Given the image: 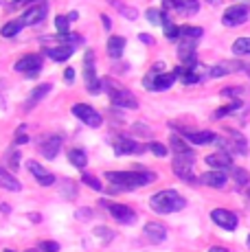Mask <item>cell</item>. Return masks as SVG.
<instances>
[{
  "mask_svg": "<svg viewBox=\"0 0 250 252\" xmlns=\"http://www.w3.org/2000/svg\"><path fill=\"white\" fill-rule=\"evenodd\" d=\"M202 33L204 31L200 27H180V37H185V40H200Z\"/></svg>",
  "mask_w": 250,
  "mask_h": 252,
  "instance_id": "cell-34",
  "label": "cell"
},
{
  "mask_svg": "<svg viewBox=\"0 0 250 252\" xmlns=\"http://www.w3.org/2000/svg\"><path fill=\"white\" fill-rule=\"evenodd\" d=\"M193 160H195L193 154H189V156H176L174 158L176 176L182 178V180H187V182H195V178H193Z\"/></svg>",
  "mask_w": 250,
  "mask_h": 252,
  "instance_id": "cell-10",
  "label": "cell"
},
{
  "mask_svg": "<svg viewBox=\"0 0 250 252\" xmlns=\"http://www.w3.org/2000/svg\"><path fill=\"white\" fill-rule=\"evenodd\" d=\"M244 94V88H226L222 90V96H242Z\"/></svg>",
  "mask_w": 250,
  "mask_h": 252,
  "instance_id": "cell-44",
  "label": "cell"
},
{
  "mask_svg": "<svg viewBox=\"0 0 250 252\" xmlns=\"http://www.w3.org/2000/svg\"><path fill=\"white\" fill-rule=\"evenodd\" d=\"M101 20H103L105 31H110V27H112V22H110V18H108V16H101Z\"/></svg>",
  "mask_w": 250,
  "mask_h": 252,
  "instance_id": "cell-50",
  "label": "cell"
},
{
  "mask_svg": "<svg viewBox=\"0 0 250 252\" xmlns=\"http://www.w3.org/2000/svg\"><path fill=\"white\" fill-rule=\"evenodd\" d=\"M22 27H25V22H22V18H20V20L7 22L2 29H0V33H2V37H13V35H18V33L22 31Z\"/></svg>",
  "mask_w": 250,
  "mask_h": 252,
  "instance_id": "cell-30",
  "label": "cell"
},
{
  "mask_svg": "<svg viewBox=\"0 0 250 252\" xmlns=\"http://www.w3.org/2000/svg\"><path fill=\"white\" fill-rule=\"evenodd\" d=\"M0 189H4V191H13V193H18L22 189V184L20 180H18L13 173H9L7 169H2L0 167Z\"/></svg>",
  "mask_w": 250,
  "mask_h": 252,
  "instance_id": "cell-23",
  "label": "cell"
},
{
  "mask_svg": "<svg viewBox=\"0 0 250 252\" xmlns=\"http://www.w3.org/2000/svg\"><path fill=\"white\" fill-rule=\"evenodd\" d=\"M244 72H246V75L250 77V64H244Z\"/></svg>",
  "mask_w": 250,
  "mask_h": 252,
  "instance_id": "cell-55",
  "label": "cell"
},
{
  "mask_svg": "<svg viewBox=\"0 0 250 252\" xmlns=\"http://www.w3.org/2000/svg\"><path fill=\"white\" fill-rule=\"evenodd\" d=\"M169 140H171V149H174L176 156H189V154H193V152H191V147L187 145V140L180 138L178 134H171Z\"/></svg>",
  "mask_w": 250,
  "mask_h": 252,
  "instance_id": "cell-27",
  "label": "cell"
},
{
  "mask_svg": "<svg viewBox=\"0 0 250 252\" xmlns=\"http://www.w3.org/2000/svg\"><path fill=\"white\" fill-rule=\"evenodd\" d=\"M195 40H182L178 44V57L182 62H189V60H195Z\"/></svg>",
  "mask_w": 250,
  "mask_h": 252,
  "instance_id": "cell-26",
  "label": "cell"
},
{
  "mask_svg": "<svg viewBox=\"0 0 250 252\" xmlns=\"http://www.w3.org/2000/svg\"><path fill=\"white\" fill-rule=\"evenodd\" d=\"M46 11H49L46 2L31 4V7H29L27 11L22 13V22H25V27H29V24H40L46 18Z\"/></svg>",
  "mask_w": 250,
  "mask_h": 252,
  "instance_id": "cell-14",
  "label": "cell"
},
{
  "mask_svg": "<svg viewBox=\"0 0 250 252\" xmlns=\"http://www.w3.org/2000/svg\"><path fill=\"white\" fill-rule=\"evenodd\" d=\"M62 145H64V138H62L60 134H51V136L42 143V156L53 160V158L62 152Z\"/></svg>",
  "mask_w": 250,
  "mask_h": 252,
  "instance_id": "cell-17",
  "label": "cell"
},
{
  "mask_svg": "<svg viewBox=\"0 0 250 252\" xmlns=\"http://www.w3.org/2000/svg\"><path fill=\"white\" fill-rule=\"evenodd\" d=\"M94 237H99V239H103L105 244H110L117 235H114V230L105 228V226H97V228H94Z\"/></svg>",
  "mask_w": 250,
  "mask_h": 252,
  "instance_id": "cell-39",
  "label": "cell"
},
{
  "mask_svg": "<svg viewBox=\"0 0 250 252\" xmlns=\"http://www.w3.org/2000/svg\"><path fill=\"white\" fill-rule=\"evenodd\" d=\"M145 16H147V20H150L152 24H165L167 11H160V9H147Z\"/></svg>",
  "mask_w": 250,
  "mask_h": 252,
  "instance_id": "cell-35",
  "label": "cell"
},
{
  "mask_svg": "<svg viewBox=\"0 0 250 252\" xmlns=\"http://www.w3.org/2000/svg\"><path fill=\"white\" fill-rule=\"evenodd\" d=\"M237 108H242V101H233V103H228V105H224V108H219V110H215V114H213V119H224L226 114H233Z\"/></svg>",
  "mask_w": 250,
  "mask_h": 252,
  "instance_id": "cell-36",
  "label": "cell"
},
{
  "mask_svg": "<svg viewBox=\"0 0 250 252\" xmlns=\"http://www.w3.org/2000/svg\"><path fill=\"white\" fill-rule=\"evenodd\" d=\"M162 68H165V64L162 62H156V66H154V70L150 72V75L143 79V86H145L147 90H167L171 88V86L176 84L178 79V72H160Z\"/></svg>",
  "mask_w": 250,
  "mask_h": 252,
  "instance_id": "cell-4",
  "label": "cell"
},
{
  "mask_svg": "<svg viewBox=\"0 0 250 252\" xmlns=\"http://www.w3.org/2000/svg\"><path fill=\"white\" fill-rule=\"evenodd\" d=\"M138 40H141L143 44H154V37L147 35V33H141V35H138Z\"/></svg>",
  "mask_w": 250,
  "mask_h": 252,
  "instance_id": "cell-49",
  "label": "cell"
},
{
  "mask_svg": "<svg viewBox=\"0 0 250 252\" xmlns=\"http://www.w3.org/2000/svg\"><path fill=\"white\" fill-rule=\"evenodd\" d=\"M51 90H53V86H51V84H42V86H37V88H33V92L29 94V101L25 103V108L29 110V108H33V105H37L46 94H49Z\"/></svg>",
  "mask_w": 250,
  "mask_h": 252,
  "instance_id": "cell-24",
  "label": "cell"
},
{
  "mask_svg": "<svg viewBox=\"0 0 250 252\" xmlns=\"http://www.w3.org/2000/svg\"><path fill=\"white\" fill-rule=\"evenodd\" d=\"M88 217H93V211H88V208H79L77 211V220H88Z\"/></svg>",
  "mask_w": 250,
  "mask_h": 252,
  "instance_id": "cell-47",
  "label": "cell"
},
{
  "mask_svg": "<svg viewBox=\"0 0 250 252\" xmlns=\"http://www.w3.org/2000/svg\"><path fill=\"white\" fill-rule=\"evenodd\" d=\"M143 235H145L152 244H162V241L167 239V228L162 224H158V221H150V224H145V228H143Z\"/></svg>",
  "mask_w": 250,
  "mask_h": 252,
  "instance_id": "cell-19",
  "label": "cell"
},
{
  "mask_svg": "<svg viewBox=\"0 0 250 252\" xmlns=\"http://www.w3.org/2000/svg\"><path fill=\"white\" fill-rule=\"evenodd\" d=\"M215 143L222 147V152H233V154H246L248 152V143H246V138L242 136L239 132H228V138H219L218 136V140Z\"/></svg>",
  "mask_w": 250,
  "mask_h": 252,
  "instance_id": "cell-8",
  "label": "cell"
},
{
  "mask_svg": "<svg viewBox=\"0 0 250 252\" xmlns=\"http://www.w3.org/2000/svg\"><path fill=\"white\" fill-rule=\"evenodd\" d=\"M29 220H33L37 224V221H40V215H37V213H29Z\"/></svg>",
  "mask_w": 250,
  "mask_h": 252,
  "instance_id": "cell-52",
  "label": "cell"
},
{
  "mask_svg": "<svg viewBox=\"0 0 250 252\" xmlns=\"http://www.w3.org/2000/svg\"><path fill=\"white\" fill-rule=\"evenodd\" d=\"M73 114L84 125H88V127H101V123H103V116H101L94 108H90V105H86V103H75L73 105Z\"/></svg>",
  "mask_w": 250,
  "mask_h": 252,
  "instance_id": "cell-7",
  "label": "cell"
},
{
  "mask_svg": "<svg viewBox=\"0 0 250 252\" xmlns=\"http://www.w3.org/2000/svg\"><path fill=\"white\" fill-rule=\"evenodd\" d=\"M226 180H228V176H226V171H219V169H213V171H206L204 176L200 178L202 184H206V187H213V189H222Z\"/></svg>",
  "mask_w": 250,
  "mask_h": 252,
  "instance_id": "cell-21",
  "label": "cell"
},
{
  "mask_svg": "<svg viewBox=\"0 0 250 252\" xmlns=\"http://www.w3.org/2000/svg\"><path fill=\"white\" fill-rule=\"evenodd\" d=\"M248 244H250V235H248Z\"/></svg>",
  "mask_w": 250,
  "mask_h": 252,
  "instance_id": "cell-58",
  "label": "cell"
},
{
  "mask_svg": "<svg viewBox=\"0 0 250 252\" xmlns=\"http://www.w3.org/2000/svg\"><path fill=\"white\" fill-rule=\"evenodd\" d=\"M68 18H70V22H73V20H77V18H79V13H77V11H70Z\"/></svg>",
  "mask_w": 250,
  "mask_h": 252,
  "instance_id": "cell-53",
  "label": "cell"
},
{
  "mask_svg": "<svg viewBox=\"0 0 250 252\" xmlns=\"http://www.w3.org/2000/svg\"><path fill=\"white\" fill-rule=\"evenodd\" d=\"M27 169L33 173V176H35V180L40 182L42 187H51V184L55 182V176H53V173L49 171V169H44V167H42L40 162H35V160H29V162H27Z\"/></svg>",
  "mask_w": 250,
  "mask_h": 252,
  "instance_id": "cell-15",
  "label": "cell"
},
{
  "mask_svg": "<svg viewBox=\"0 0 250 252\" xmlns=\"http://www.w3.org/2000/svg\"><path fill=\"white\" fill-rule=\"evenodd\" d=\"M125 51V37L123 35H112L108 40V55L112 57V60H119V57L123 55Z\"/></svg>",
  "mask_w": 250,
  "mask_h": 252,
  "instance_id": "cell-25",
  "label": "cell"
},
{
  "mask_svg": "<svg viewBox=\"0 0 250 252\" xmlns=\"http://www.w3.org/2000/svg\"><path fill=\"white\" fill-rule=\"evenodd\" d=\"M233 53L235 55H250V37H239L233 42Z\"/></svg>",
  "mask_w": 250,
  "mask_h": 252,
  "instance_id": "cell-32",
  "label": "cell"
},
{
  "mask_svg": "<svg viewBox=\"0 0 250 252\" xmlns=\"http://www.w3.org/2000/svg\"><path fill=\"white\" fill-rule=\"evenodd\" d=\"M25 2H35V0H13V4H25Z\"/></svg>",
  "mask_w": 250,
  "mask_h": 252,
  "instance_id": "cell-54",
  "label": "cell"
},
{
  "mask_svg": "<svg viewBox=\"0 0 250 252\" xmlns=\"http://www.w3.org/2000/svg\"><path fill=\"white\" fill-rule=\"evenodd\" d=\"M46 55L55 62H66L70 55L75 53V46H68V44H60V46H46Z\"/></svg>",
  "mask_w": 250,
  "mask_h": 252,
  "instance_id": "cell-22",
  "label": "cell"
},
{
  "mask_svg": "<svg viewBox=\"0 0 250 252\" xmlns=\"http://www.w3.org/2000/svg\"><path fill=\"white\" fill-rule=\"evenodd\" d=\"M101 88L108 92L110 99H112V105H117V108H129V110L138 108L136 96L129 90H125L119 81H112L110 77H105V79H101Z\"/></svg>",
  "mask_w": 250,
  "mask_h": 252,
  "instance_id": "cell-3",
  "label": "cell"
},
{
  "mask_svg": "<svg viewBox=\"0 0 250 252\" xmlns=\"http://www.w3.org/2000/svg\"><path fill=\"white\" fill-rule=\"evenodd\" d=\"M206 164H209V167H213V169H219V171H224V169L233 167V156H230L228 152L209 154V156H206Z\"/></svg>",
  "mask_w": 250,
  "mask_h": 252,
  "instance_id": "cell-18",
  "label": "cell"
},
{
  "mask_svg": "<svg viewBox=\"0 0 250 252\" xmlns=\"http://www.w3.org/2000/svg\"><path fill=\"white\" fill-rule=\"evenodd\" d=\"M230 176H233V180L239 184V187H248L250 184V176L246 169H239V167H230Z\"/></svg>",
  "mask_w": 250,
  "mask_h": 252,
  "instance_id": "cell-31",
  "label": "cell"
},
{
  "mask_svg": "<svg viewBox=\"0 0 250 252\" xmlns=\"http://www.w3.org/2000/svg\"><path fill=\"white\" fill-rule=\"evenodd\" d=\"M250 18V7L248 4H233L224 11L222 16V24L224 27H239Z\"/></svg>",
  "mask_w": 250,
  "mask_h": 252,
  "instance_id": "cell-6",
  "label": "cell"
},
{
  "mask_svg": "<svg viewBox=\"0 0 250 252\" xmlns=\"http://www.w3.org/2000/svg\"><path fill=\"white\" fill-rule=\"evenodd\" d=\"M209 252H228L226 248H222V246H213V248H211Z\"/></svg>",
  "mask_w": 250,
  "mask_h": 252,
  "instance_id": "cell-51",
  "label": "cell"
},
{
  "mask_svg": "<svg viewBox=\"0 0 250 252\" xmlns=\"http://www.w3.org/2000/svg\"><path fill=\"white\" fill-rule=\"evenodd\" d=\"M68 27H70V18H68V16H57V18H55V29H57V33H68Z\"/></svg>",
  "mask_w": 250,
  "mask_h": 252,
  "instance_id": "cell-41",
  "label": "cell"
},
{
  "mask_svg": "<svg viewBox=\"0 0 250 252\" xmlns=\"http://www.w3.org/2000/svg\"><path fill=\"white\" fill-rule=\"evenodd\" d=\"M27 252H37V250H27Z\"/></svg>",
  "mask_w": 250,
  "mask_h": 252,
  "instance_id": "cell-56",
  "label": "cell"
},
{
  "mask_svg": "<svg viewBox=\"0 0 250 252\" xmlns=\"http://www.w3.org/2000/svg\"><path fill=\"white\" fill-rule=\"evenodd\" d=\"M145 147L141 143H136L134 138H127V136H119L114 140V154L117 156H134V154H143Z\"/></svg>",
  "mask_w": 250,
  "mask_h": 252,
  "instance_id": "cell-12",
  "label": "cell"
},
{
  "mask_svg": "<svg viewBox=\"0 0 250 252\" xmlns=\"http://www.w3.org/2000/svg\"><path fill=\"white\" fill-rule=\"evenodd\" d=\"M81 182L88 184L93 191H101V189H103V187H101V180H97L94 176H90V173H84V171H81Z\"/></svg>",
  "mask_w": 250,
  "mask_h": 252,
  "instance_id": "cell-40",
  "label": "cell"
},
{
  "mask_svg": "<svg viewBox=\"0 0 250 252\" xmlns=\"http://www.w3.org/2000/svg\"><path fill=\"white\" fill-rule=\"evenodd\" d=\"M211 2H215V0H211Z\"/></svg>",
  "mask_w": 250,
  "mask_h": 252,
  "instance_id": "cell-59",
  "label": "cell"
},
{
  "mask_svg": "<svg viewBox=\"0 0 250 252\" xmlns=\"http://www.w3.org/2000/svg\"><path fill=\"white\" fill-rule=\"evenodd\" d=\"M105 180H110L112 184H117L119 189L132 191V189H141L145 184H150L156 180V173L147 171L145 167H136L132 171H105Z\"/></svg>",
  "mask_w": 250,
  "mask_h": 252,
  "instance_id": "cell-1",
  "label": "cell"
},
{
  "mask_svg": "<svg viewBox=\"0 0 250 252\" xmlns=\"http://www.w3.org/2000/svg\"><path fill=\"white\" fill-rule=\"evenodd\" d=\"M239 70H244V62H219V64H215L209 70V77H224V75L239 72Z\"/></svg>",
  "mask_w": 250,
  "mask_h": 252,
  "instance_id": "cell-20",
  "label": "cell"
},
{
  "mask_svg": "<svg viewBox=\"0 0 250 252\" xmlns=\"http://www.w3.org/2000/svg\"><path fill=\"white\" fill-rule=\"evenodd\" d=\"M150 152L154 154V156H158V158H165L167 156V147L165 145H160V143H150Z\"/></svg>",
  "mask_w": 250,
  "mask_h": 252,
  "instance_id": "cell-42",
  "label": "cell"
},
{
  "mask_svg": "<svg viewBox=\"0 0 250 252\" xmlns=\"http://www.w3.org/2000/svg\"><path fill=\"white\" fill-rule=\"evenodd\" d=\"M42 250L44 252H57L60 250V246H57L55 241H44V244H42Z\"/></svg>",
  "mask_w": 250,
  "mask_h": 252,
  "instance_id": "cell-45",
  "label": "cell"
},
{
  "mask_svg": "<svg viewBox=\"0 0 250 252\" xmlns=\"http://www.w3.org/2000/svg\"><path fill=\"white\" fill-rule=\"evenodd\" d=\"M4 252H13V250H4Z\"/></svg>",
  "mask_w": 250,
  "mask_h": 252,
  "instance_id": "cell-57",
  "label": "cell"
},
{
  "mask_svg": "<svg viewBox=\"0 0 250 252\" xmlns=\"http://www.w3.org/2000/svg\"><path fill=\"white\" fill-rule=\"evenodd\" d=\"M64 79H66V84H73V79H75V70H73V68H66V70H64Z\"/></svg>",
  "mask_w": 250,
  "mask_h": 252,
  "instance_id": "cell-48",
  "label": "cell"
},
{
  "mask_svg": "<svg viewBox=\"0 0 250 252\" xmlns=\"http://www.w3.org/2000/svg\"><path fill=\"white\" fill-rule=\"evenodd\" d=\"M211 220L224 230H235L237 224H239L237 215L230 213V211H226V208H215V211H211Z\"/></svg>",
  "mask_w": 250,
  "mask_h": 252,
  "instance_id": "cell-13",
  "label": "cell"
},
{
  "mask_svg": "<svg viewBox=\"0 0 250 252\" xmlns=\"http://www.w3.org/2000/svg\"><path fill=\"white\" fill-rule=\"evenodd\" d=\"M68 160L73 162L77 169H81V171H84L86 164H88V156H86L84 149H70V152H68Z\"/></svg>",
  "mask_w": 250,
  "mask_h": 252,
  "instance_id": "cell-29",
  "label": "cell"
},
{
  "mask_svg": "<svg viewBox=\"0 0 250 252\" xmlns=\"http://www.w3.org/2000/svg\"><path fill=\"white\" fill-rule=\"evenodd\" d=\"M18 72H25L27 77H37V72L42 70V57L31 53V55H25L18 60V64L13 66Z\"/></svg>",
  "mask_w": 250,
  "mask_h": 252,
  "instance_id": "cell-11",
  "label": "cell"
},
{
  "mask_svg": "<svg viewBox=\"0 0 250 252\" xmlns=\"http://www.w3.org/2000/svg\"><path fill=\"white\" fill-rule=\"evenodd\" d=\"M152 211L160 213V215H169V213H178L187 206V200L180 195L174 189H167V191H160L156 195H152L150 200Z\"/></svg>",
  "mask_w": 250,
  "mask_h": 252,
  "instance_id": "cell-2",
  "label": "cell"
},
{
  "mask_svg": "<svg viewBox=\"0 0 250 252\" xmlns=\"http://www.w3.org/2000/svg\"><path fill=\"white\" fill-rule=\"evenodd\" d=\"M84 81L88 92H93V94L103 90L101 88V79L97 77V66H94V51H90V48L84 55Z\"/></svg>",
  "mask_w": 250,
  "mask_h": 252,
  "instance_id": "cell-5",
  "label": "cell"
},
{
  "mask_svg": "<svg viewBox=\"0 0 250 252\" xmlns=\"http://www.w3.org/2000/svg\"><path fill=\"white\" fill-rule=\"evenodd\" d=\"M7 160H9V164H11L13 169H18V162H20V156H18V152H13V154H9V156H7Z\"/></svg>",
  "mask_w": 250,
  "mask_h": 252,
  "instance_id": "cell-46",
  "label": "cell"
},
{
  "mask_svg": "<svg viewBox=\"0 0 250 252\" xmlns=\"http://www.w3.org/2000/svg\"><path fill=\"white\" fill-rule=\"evenodd\" d=\"M16 145H25L29 143V136H27V125H20L18 127V132H16V140H13Z\"/></svg>",
  "mask_w": 250,
  "mask_h": 252,
  "instance_id": "cell-43",
  "label": "cell"
},
{
  "mask_svg": "<svg viewBox=\"0 0 250 252\" xmlns=\"http://www.w3.org/2000/svg\"><path fill=\"white\" fill-rule=\"evenodd\" d=\"M110 2H112L114 7H117L119 11H121L123 16H125V18H127V20H136V18H138V11H136V9L127 7V4H125V2H121V0H110Z\"/></svg>",
  "mask_w": 250,
  "mask_h": 252,
  "instance_id": "cell-33",
  "label": "cell"
},
{
  "mask_svg": "<svg viewBox=\"0 0 250 252\" xmlns=\"http://www.w3.org/2000/svg\"><path fill=\"white\" fill-rule=\"evenodd\" d=\"M182 138L193 145H209L218 140L213 132H198V129H182Z\"/></svg>",
  "mask_w": 250,
  "mask_h": 252,
  "instance_id": "cell-16",
  "label": "cell"
},
{
  "mask_svg": "<svg viewBox=\"0 0 250 252\" xmlns=\"http://www.w3.org/2000/svg\"><path fill=\"white\" fill-rule=\"evenodd\" d=\"M176 11L185 13V16H193L200 11V2L198 0H178L176 2Z\"/></svg>",
  "mask_w": 250,
  "mask_h": 252,
  "instance_id": "cell-28",
  "label": "cell"
},
{
  "mask_svg": "<svg viewBox=\"0 0 250 252\" xmlns=\"http://www.w3.org/2000/svg\"><path fill=\"white\" fill-rule=\"evenodd\" d=\"M99 204H103L105 208H108L110 215H112L114 220L119 221V224L129 226V224H134V221H136V211H132L129 206H125V204H112V202H99Z\"/></svg>",
  "mask_w": 250,
  "mask_h": 252,
  "instance_id": "cell-9",
  "label": "cell"
},
{
  "mask_svg": "<svg viewBox=\"0 0 250 252\" xmlns=\"http://www.w3.org/2000/svg\"><path fill=\"white\" fill-rule=\"evenodd\" d=\"M62 195L68 197V200H75L77 197V187L73 180H64L62 182Z\"/></svg>",
  "mask_w": 250,
  "mask_h": 252,
  "instance_id": "cell-38",
  "label": "cell"
},
{
  "mask_svg": "<svg viewBox=\"0 0 250 252\" xmlns=\"http://www.w3.org/2000/svg\"><path fill=\"white\" fill-rule=\"evenodd\" d=\"M162 27H165V37H169V40H178V37H180V27H176V24L169 20V16H167Z\"/></svg>",
  "mask_w": 250,
  "mask_h": 252,
  "instance_id": "cell-37",
  "label": "cell"
}]
</instances>
